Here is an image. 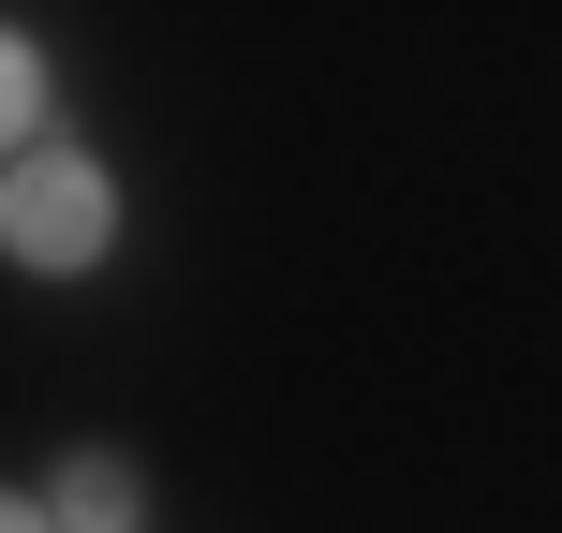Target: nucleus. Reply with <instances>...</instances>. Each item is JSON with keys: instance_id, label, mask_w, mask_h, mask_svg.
I'll use <instances>...</instances> for the list:
<instances>
[{"instance_id": "4", "label": "nucleus", "mask_w": 562, "mask_h": 533, "mask_svg": "<svg viewBox=\"0 0 562 533\" xmlns=\"http://www.w3.org/2000/svg\"><path fill=\"white\" fill-rule=\"evenodd\" d=\"M15 533H59V504H15Z\"/></svg>"}, {"instance_id": "2", "label": "nucleus", "mask_w": 562, "mask_h": 533, "mask_svg": "<svg viewBox=\"0 0 562 533\" xmlns=\"http://www.w3.org/2000/svg\"><path fill=\"white\" fill-rule=\"evenodd\" d=\"M45 504H59V533H134V459H75Z\"/></svg>"}, {"instance_id": "3", "label": "nucleus", "mask_w": 562, "mask_h": 533, "mask_svg": "<svg viewBox=\"0 0 562 533\" xmlns=\"http://www.w3.org/2000/svg\"><path fill=\"white\" fill-rule=\"evenodd\" d=\"M0 104H15V134H30V164H45V59L15 45V75H0Z\"/></svg>"}, {"instance_id": "1", "label": "nucleus", "mask_w": 562, "mask_h": 533, "mask_svg": "<svg viewBox=\"0 0 562 533\" xmlns=\"http://www.w3.org/2000/svg\"><path fill=\"white\" fill-rule=\"evenodd\" d=\"M0 237H15V267H89L119 237V193L45 148V164H15V193H0Z\"/></svg>"}]
</instances>
